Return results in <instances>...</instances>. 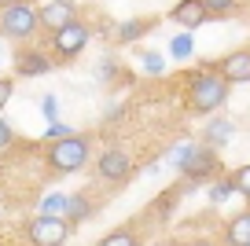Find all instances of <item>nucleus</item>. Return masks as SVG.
<instances>
[{
    "instance_id": "27",
    "label": "nucleus",
    "mask_w": 250,
    "mask_h": 246,
    "mask_svg": "<svg viewBox=\"0 0 250 246\" xmlns=\"http://www.w3.org/2000/svg\"><path fill=\"white\" fill-rule=\"evenodd\" d=\"M184 246H217V243H210V239H191V243H184Z\"/></svg>"
},
{
    "instance_id": "22",
    "label": "nucleus",
    "mask_w": 250,
    "mask_h": 246,
    "mask_svg": "<svg viewBox=\"0 0 250 246\" xmlns=\"http://www.w3.org/2000/svg\"><path fill=\"white\" fill-rule=\"evenodd\" d=\"M232 195H235V187H232V180H228V173H225L221 180H213V184H210V202H213V206L228 202Z\"/></svg>"
},
{
    "instance_id": "12",
    "label": "nucleus",
    "mask_w": 250,
    "mask_h": 246,
    "mask_svg": "<svg viewBox=\"0 0 250 246\" xmlns=\"http://www.w3.org/2000/svg\"><path fill=\"white\" fill-rule=\"evenodd\" d=\"M88 217H96V199H92V195H85V191H81V195H66L62 221L70 224V228H81Z\"/></svg>"
},
{
    "instance_id": "7",
    "label": "nucleus",
    "mask_w": 250,
    "mask_h": 246,
    "mask_svg": "<svg viewBox=\"0 0 250 246\" xmlns=\"http://www.w3.org/2000/svg\"><path fill=\"white\" fill-rule=\"evenodd\" d=\"M96 177L107 180V184H122V180L133 177V158L122 147H107V151L96 158Z\"/></svg>"
},
{
    "instance_id": "9",
    "label": "nucleus",
    "mask_w": 250,
    "mask_h": 246,
    "mask_svg": "<svg viewBox=\"0 0 250 246\" xmlns=\"http://www.w3.org/2000/svg\"><path fill=\"white\" fill-rule=\"evenodd\" d=\"M37 19H41V26H44L48 33H55V30H62V26L78 22V4H74V0H48V4L37 8Z\"/></svg>"
},
{
    "instance_id": "11",
    "label": "nucleus",
    "mask_w": 250,
    "mask_h": 246,
    "mask_svg": "<svg viewBox=\"0 0 250 246\" xmlns=\"http://www.w3.org/2000/svg\"><path fill=\"white\" fill-rule=\"evenodd\" d=\"M169 22H177L184 33H191V30H199L203 22H210V15H206L203 0H180L177 8H169Z\"/></svg>"
},
{
    "instance_id": "18",
    "label": "nucleus",
    "mask_w": 250,
    "mask_h": 246,
    "mask_svg": "<svg viewBox=\"0 0 250 246\" xmlns=\"http://www.w3.org/2000/svg\"><path fill=\"white\" fill-rule=\"evenodd\" d=\"M191 52H195V41H191V33H177V37L169 41V55L173 59H191Z\"/></svg>"
},
{
    "instance_id": "28",
    "label": "nucleus",
    "mask_w": 250,
    "mask_h": 246,
    "mask_svg": "<svg viewBox=\"0 0 250 246\" xmlns=\"http://www.w3.org/2000/svg\"><path fill=\"white\" fill-rule=\"evenodd\" d=\"M8 4H15V0H0V8H8Z\"/></svg>"
},
{
    "instance_id": "15",
    "label": "nucleus",
    "mask_w": 250,
    "mask_h": 246,
    "mask_svg": "<svg viewBox=\"0 0 250 246\" xmlns=\"http://www.w3.org/2000/svg\"><path fill=\"white\" fill-rule=\"evenodd\" d=\"M232 136H235V125L228 122V118H213V122L203 129V147H213V151H221V147H225Z\"/></svg>"
},
{
    "instance_id": "6",
    "label": "nucleus",
    "mask_w": 250,
    "mask_h": 246,
    "mask_svg": "<svg viewBox=\"0 0 250 246\" xmlns=\"http://www.w3.org/2000/svg\"><path fill=\"white\" fill-rule=\"evenodd\" d=\"M26 239H30L33 246H66V239H70V224L62 221V217H30V224H26Z\"/></svg>"
},
{
    "instance_id": "5",
    "label": "nucleus",
    "mask_w": 250,
    "mask_h": 246,
    "mask_svg": "<svg viewBox=\"0 0 250 246\" xmlns=\"http://www.w3.org/2000/svg\"><path fill=\"white\" fill-rule=\"evenodd\" d=\"M88 41H92V26L85 19L62 26V30L52 33V59H74V55H81L88 48Z\"/></svg>"
},
{
    "instance_id": "24",
    "label": "nucleus",
    "mask_w": 250,
    "mask_h": 246,
    "mask_svg": "<svg viewBox=\"0 0 250 246\" xmlns=\"http://www.w3.org/2000/svg\"><path fill=\"white\" fill-rule=\"evenodd\" d=\"M15 144V132H11V122L4 114H0V151H8V147Z\"/></svg>"
},
{
    "instance_id": "20",
    "label": "nucleus",
    "mask_w": 250,
    "mask_h": 246,
    "mask_svg": "<svg viewBox=\"0 0 250 246\" xmlns=\"http://www.w3.org/2000/svg\"><path fill=\"white\" fill-rule=\"evenodd\" d=\"M140 70L147 77H162L166 74V59L158 52H140Z\"/></svg>"
},
{
    "instance_id": "19",
    "label": "nucleus",
    "mask_w": 250,
    "mask_h": 246,
    "mask_svg": "<svg viewBox=\"0 0 250 246\" xmlns=\"http://www.w3.org/2000/svg\"><path fill=\"white\" fill-rule=\"evenodd\" d=\"M228 180H232L235 195H243V199L250 202V162H247V165H239V169H232V173H228Z\"/></svg>"
},
{
    "instance_id": "14",
    "label": "nucleus",
    "mask_w": 250,
    "mask_h": 246,
    "mask_svg": "<svg viewBox=\"0 0 250 246\" xmlns=\"http://www.w3.org/2000/svg\"><path fill=\"white\" fill-rule=\"evenodd\" d=\"M155 26H158V19H151V15H144V19H129V22H122V26L114 30V41H118V44H136V41L147 37Z\"/></svg>"
},
{
    "instance_id": "21",
    "label": "nucleus",
    "mask_w": 250,
    "mask_h": 246,
    "mask_svg": "<svg viewBox=\"0 0 250 246\" xmlns=\"http://www.w3.org/2000/svg\"><path fill=\"white\" fill-rule=\"evenodd\" d=\"M62 209H66V195L52 191L41 199V217H62Z\"/></svg>"
},
{
    "instance_id": "10",
    "label": "nucleus",
    "mask_w": 250,
    "mask_h": 246,
    "mask_svg": "<svg viewBox=\"0 0 250 246\" xmlns=\"http://www.w3.org/2000/svg\"><path fill=\"white\" fill-rule=\"evenodd\" d=\"M52 70V55L44 48H33V44H19L15 52V74L19 77H41Z\"/></svg>"
},
{
    "instance_id": "23",
    "label": "nucleus",
    "mask_w": 250,
    "mask_h": 246,
    "mask_svg": "<svg viewBox=\"0 0 250 246\" xmlns=\"http://www.w3.org/2000/svg\"><path fill=\"white\" fill-rule=\"evenodd\" d=\"M66 136H74V125H66V122H48V129H44V144H55V140H66Z\"/></svg>"
},
{
    "instance_id": "8",
    "label": "nucleus",
    "mask_w": 250,
    "mask_h": 246,
    "mask_svg": "<svg viewBox=\"0 0 250 246\" xmlns=\"http://www.w3.org/2000/svg\"><path fill=\"white\" fill-rule=\"evenodd\" d=\"M213 70L228 81V88L232 85H250V48H235V52L221 55V59L213 62Z\"/></svg>"
},
{
    "instance_id": "16",
    "label": "nucleus",
    "mask_w": 250,
    "mask_h": 246,
    "mask_svg": "<svg viewBox=\"0 0 250 246\" xmlns=\"http://www.w3.org/2000/svg\"><path fill=\"white\" fill-rule=\"evenodd\" d=\"M96 246H144V239H140V231H136L133 224H122V228H110Z\"/></svg>"
},
{
    "instance_id": "4",
    "label": "nucleus",
    "mask_w": 250,
    "mask_h": 246,
    "mask_svg": "<svg viewBox=\"0 0 250 246\" xmlns=\"http://www.w3.org/2000/svg\"><path fill=\"white\" fill-rule=\"evenodd\" d=\"M177 173L184 177V184H210V180L225 177V173H221V154L213 151V147H203V144L191 147V154L180 162Z\"/></svg>"
},
{
    "instance_id": "3",
    "label": "nucleus",
    "mask_w": 250,
    "mask_h": 246,
    "mask_svg": "<svg viewBox=\"0 0 250 246\" xmlns=\"http://www.w3.org/2000/svg\"><path fill=\"white\" fill-rule=\"evenodd\" d=\"M37 26H41L37 4H30V0H15L8 8H0V37L30 44V37L37 33Z\"/></svg>"
},
{
    "instance_id": "29",
    "label": "nucleus",
    "mask_w": 250,
    "mask_h": 246,
    "mask_svg": "<svg viewBox=\"0 0 250 246\" xmlns=\"http://www.w3.org/2000/svg\"><path fill=\"white\" fill-rule=\"evenodd\" d=\"M247 48H250V44H247Z\"/></svg>"
},
{
    "instance_id": "1",
    "label": "nucleus",
    "mask_w": 250,
    "mask_h": 246,
    "mask_svg": "<svg viewBox=\"0 0 250 246\" xmlns=\"http://www.w3.org/2000/svg\"><path fill=\"white\" fill-rule=\"evenodd\" d=\"M180 96H184V107L191 110V114H213V110H221L225 100H228V81L210 62V66H203V70H188L184 74V92Z\"/></svg>"
},
{
    "instance_id": "2",
    "label": "nucleus",
    "mask_w": 250,
    "mask_h": 246,
    "mask_svg": "<svg viewBox=\"0 0 250 246\" xmlns=\"http://www.w3.org/2000/svg\"><path fill=\"white\" fill-rule=\"evenodd\" d=\"M88 158H92V136L88 132H74L66 140L44 144V165H48L52 177H66V173L85 169Z\"/></svg>"
},
{
    "instance_id": "17",
    "label": "nucleus",
    "mask_w": 250,
    "mask_h": 246,
    "mask_svg": "<svg viewBox=\"0 0 250 246\" xmlns=\"http://www.w3.org/2000/svg\"><path fill=\"white\" fill-rule=\"evenodd\" d=\"M203 8L210 19H228L239 11V0H203Z\"/></svg>"
},
{
    "instance_id": "13",
    "label": "nucleus",
    "mask_w": 250,
    "mask_h": 246,
    "mask_svg": "<svg viewBox=\"0 0 250 246\" xmlns=\"http://www.w3.org/2000/svg\"><path fill=\"white\" fill-rule=\"evenodd\" d=\"M221 246H250V209L235 213L221 231Z\"/></svg>"
},
{
    "instance_id": "26",
    "label": "nucleus",
    "mask_w": 250,
    "mask_h": 246,
    "mask_svg": "<svg viewBox=\"0 0 250 246\" xmlns=\"http://www.w3.org/2000/svg\"><path fill=\"white\" fill-rule=\"evenodd\" d=\"M11 96H15V81H11V77H0V110L8 107Z\"/></svg>"
},
{
    "instance_id": "25",
    "label": "nucleus",
    "mask_w": 250,
    "mask_h": 246,
    "mask_svg": "<svg viewBox=\"0 0 250 246\" xmlns=\"http://www.w3.org/2000/svg\"><path fill=\"white\" fill-rule=\"evenodd\" d=\"M41 110H44V118H48V122H55V114H59V96H52V92H48L44 100H41Z\"/></svg>"
}]
</instances>
